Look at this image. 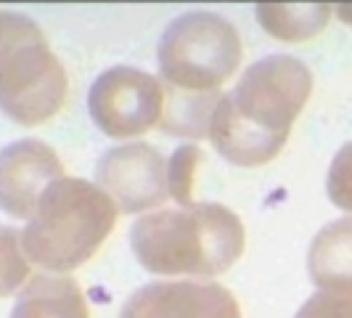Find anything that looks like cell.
Here are the masks:
<instances>
[{
    "label": "cell",
    "mask_w": 352,
    "mask_h": 318,
    "mask_svg": "<svg viewBox=\"0 0 352 318\" xmlns=\"http://www.w3.org/2000/svg\"><path fill=\"white\" fill-rule=\"evenodd\" d=\"M241 56L239 30L214 11L177 14L167 21L157 43L162 83L183 90H223L239 72Z\"/></svg>",
    "instance_id": "4"
},
{
    "label": "cell",
    "mask_w": 352,
    "mask_h": 318,
    "mask_svg": "<svg viewBox=\"0 0 352 318\" xmlns=\"http://www.w3.org/2000/svg\"><path fill=\"white\" fill-rule=\"evenodd\" d=\"M93 183L104 189L120 215L167 207V157L146 141H120L109 146L96 162Z\"/></svg>",
    "instance_id": "7"
},
{
    "label": "cell",
    "mask_w": 352,
    "mask_h": 318,
    "mask_svg": "<svg viewBox=\"0 0 352 318\" xmlns=\"http://www.w3.org/2000/svg\"><path fill=\"white\" fill-rule=\"evenodd\" d=\"M334 17L342 24L352 27V0H347V3H334Z\"/></svg>",
    "instance_id": "19"
},
{
    "label": "cell",
    "mask_w": 352,
    "mask_h": 318,
    "mask_svg": "<svg viewBox=\"0 0 352 318\" xmlns=\"http://www.w3.org/2000/svg\"><path fill=\"white\" fill-rule=\"evenodd\" d=\"M120 318H241V305L214 279H154L127 295Z\"/></svg>",
    "instance_id": "8"
},
{
    "label": "cell",
    "mask_w": 352,
    "mask_h": 318,
    "mask_svg": "<svg viewBox=\"0 0 352 318\" xmlns=\"http://www.w3.org/2000/svg\"><path fill=\"white\" fill-rule=\"evenodd\" d=\"M8 318H90V310L74 276L37 271L21 286Z\"/></svg>",
    "instance_id": "12"
},
{
    "label": "cell",
    "mask_w": 352,
    "mask_h": 318,
    "mask_svg": "<svg viewBox=\"0 0 352 318\" xmlns=\"http://www.w3.org/2000/svg\"><path fill=\"white\" fill-rule=\"evenodd\" d=\"M305 263L316 289L352 297V215L336 218L318 231Z\"/></svg>",
    "instance_id": "11"
},
{
    "label": "cell",
    "mask_w": 352,
    "mask_h": 318,
    "mask_svg": "<svg viewBox=\"0 0 352 318\" xmlns=\"http://www.w3.org/2000/svg\"><path fill=\"white\" fill-rule=\"evenodd\" d=\"M226 90H183L164 83V109L159 117V130L170 138L207 141L212 114Z\"/></svg>",
    "instance_id": "14"
},
{
    "label": "cell",
    "mask_w": 352,
    "mask_h": 318,
    "mask_svg": "<svg viewBox=\"0 0 352 318\" xmlns=\"http://www.w3.org/2000/svg\"><path fill=\"white\" fill-rule=\"evenodd\" d=\"M326 194L336 210L352 215V141L344 143L329 165Z\"/></svg>",
    "instance_id": "17"
},
{
    "label": "cell",
    "mask_w": 352,
    "mask_h": 318,
    "mask_svg": "<svg viewBox=\"0 0 352 318\" xmlns=\"http://www.w3.org/2000/svg\"><path fill=\"white\" fill-rule=\"evenodd\" d=\"M67 88V70L40 24L14 11L6 45L0 48V114L21 127H37L61 112Z\"/></svg>",
    "instance_id": "3"
},
{
    "label": "cell",
    "mask_w": 352,
    "mask_h": 318,
    "mask_svg": "<svg viewBox=\"0 0 352 318\" xmlns=\"http://www.w3.org/2000/svg\"><path fill=\"white\" fill-rule=\"evenodd\" d=\"M120 210L104 189L77 176L56 178L21 226V247L37 271L72 273L104 247Z\"/></svg>",
    "instance_id": "2"
},
{
    "label": "cell",
    "mask_w": 352,
    "mask_h": 318,
    "mask_svg": "<svg viewBox=\"0 0 352 318\" xmlns=\"http://www.w3.org/2000/svg\"><path fill=\"white\" fill-rule=\"evenodd\" d=\"M217 157L226 159L233 167H263L281 154L289 136L270 133L254 123L244 120L230 101V93H223L220 104L212 114L210 138Z\"/></svg>",
    "instance_id": "10"
},
{
    "label": "cell",
    "mask_w": 352,
    "mask_h": 318,
    "mask_svg": "<svg viewBox=\"0 0 352 318\" xmlns=\"http://www.w3.org/2000/svg\"><path fill=\"white\" fill-rule=\"evenodd\" d=\"M30 257L21 247V229L16 226H0V300L16 297L21 286L32 276Z\"/></svg>",
    "instance_id": "16"
},
{
    "label": "cell",
    "mask_w": 352,
    "mask_h": 318,
    "mask_svg": "<svg viewBox=\"0 0 352 318\" xmlns=\"http://www.w3.org/2000/svg\"><path fill=\"white\" fill-rule=\"evenodd\" d=\"M164 109V83L159 74L117 64L104 70L88 90V114L98 133L114 141H138L154 130Z\"/></svg>",
    "instance_id": "6"
},
{
    "label": "cell",
    "mask_w": 352,
    "mask_h": 318,
    "mask_svg": "<svg viewBox=\"0 0 352 318\" xmlns=\"http://www.w3.org/2000/svg\"><path fill=\"white\" fill-rule=\"evenodd\" d=\"M11 19H14V11H3L0 8V48L6 45V37H8V30H11Z\"/></svg>",
    "instance_id": "20"
},
{
    "label": "cell",
    "mask_w": 352,
    "mask_h": 318,
    "mask_svg": "<svg viewBox=\"0 0 352 318\" xmlns=\"http://www.w3.org/2000/svg\"><path fill=\"white\" fill-rule=\"evenodd\" d=\"M204 159L207 154L199 149V143L191 141H183L167 157V191H170V202H175L177 207H188L196 202V173L204 165Z\"/></svg>",
    "instance_id": "15"
},
{
    "label": "cell",
    "mask_w": 352,
    "mask_h": 318,
    "mask_svg": "<svg viewBox=\"0 0 352 318\" xmlns=\"http://www.w3.org/2000/svg\"><path fill=\"white\" fill-rule=\"evenodd\" d=\"M247 231L220 202L196 199L188 207H159L135 218L130 249L157 279H217L239 263Z\"/></svg>",
    "instance_id": "1"
},
{
    "label": "cell",
    "mask_w": 352,
    "mask_h": 318,
    "mask_svg": "<svg viewBox=\"0 0 352 318\" xmlns=\"http://www.w3.org/2000/svg\"><path fill=\"white\" fill-rule=\"evenodd\" d=\"M64 176L61 157L40 138H16L0 149V210L14 220L35 212L43 191Z\"/></svg>",
    "instance_id": "9"
},
{
    "label": "cell",
    "mask_w": 352,
    "mask_h": 318,
    "mask_svg": "<svg viewBox=\"0 0 352 318\" xmlns=\"http://www.w3.org/2000/svg\"><path fill=\"white\" fill-rule=\"evenodd\" d=\"M334 17V3L326 0H260L254 3V19L263 32L281 43H305L318 37Z\"/></svg>",
    "instance_id": "13"
},
{
    "label": "cell",
    "mask_w": 352,
    "mask_h": 318,
    "mask_svg": "<svg viewBox=\"0 0 352 318\" xmlns=\"http://www.w3.org/2000/svg\"><path fill=\"white\" fill-rule=\"evenodd\" d=\"M313 72L292 53H270L239 74L230 101L239 114L270 133H292L313 96Z\"/></svg>",
    "instance_id": "5"
},
{
    "label": "cell",
    "mask_w": 352,
    "mask_h": 318,
    "mask_svg": "<svg viewBox=\"0 0 352 318\" xmlns=\"http://www.w3.org/2000/svg\"><path fill=\"white\" fill-rule=\"evenodd\" d=\"M294 318H352V297L316 289L302 302Z\"/></svg>",
    "instance_id": "18"
}]
</instances>
